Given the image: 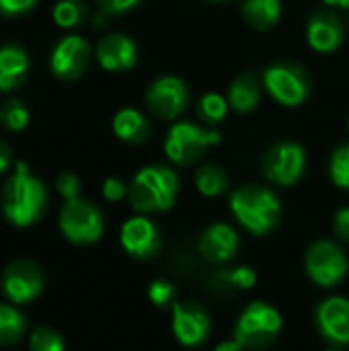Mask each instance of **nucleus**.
<instances>
[{
	"mask_svg": "<svg viewBox=\"0 0 349 351\" xmlns=\"http://www.w3.org/2000/svg\"><path fill=\"white\" fill-rule=\"evenodd\" d=\"M2 210L6 220L16 226L37 222L45 210V187L29 173L25 162L16 165L14 175L2 189Z\"/></svg>",
	"mask_w": 349,
	"mask_h": 351,
	"instance_id": "nucleus-1",
	"label": "nucleus"
},
{
	"mask_svg": "<svg viewBox=\"0 0 349 351\" xmlns=\"http://www.w3.org/2000/svg\"><path fill=\"white\" fill-rule=\"evenodd\" d=\"M230 212L243 228L255 237H263L278 226L282 218V204L272 189L261 185H245L232 193Z\"/></svg>",
	"mask_w": 349,
	"mask_h": 351,
	"instance_id": "nucleus-2",
	"label": "nucleus"
},
{
	"mask_svg": "<svg viewBox=\"0 0 349 351\" xmlns=\"http://www.w3.org/2000/svg\"><path fill=\"white\" fill-rule=\"evenodd\" d=\"M177 191H179V179L175 171L165 165H152L142 169L134 177L128 195L134 210L142 214H152L173 208Z\"/></svg>",
	"mask_w": 349,
	"mask_h": 351,
	"instance_id": "nucleus-3",
	"label": "nucleus"
},
{
	"mask_svg": "<svg viewBox=\"0 0 349 351\" xmlns=\"http://www.w3.org/2000/svg\"><path fill=\"white\" fill-rule=\"evenodd\" d=\"M282 315L267 302H251L237 319L232 337L245 350L259 351L269 348L282 331Z\"/></svg>",
	"mask_w": 349,
	"mask_h": 351,
	"instance_id": "nucleus-4",
	"label": "nucleus"
},
{
	"mask_svg": "<svg viewBox=\"0 0 349 351\" xmlns=\"http://www.w3.org/2000/svg\"><path fill=\"white\" fill-rule=\"evenodd\" d=\"M304 269L311 282L321 288H333L344 282L349 271V261L344 249L331 241H317L309 247Z\"/></svg>",
	"mask_w": 349,
	"mask_h": 351,
	"instance_id": "nucleus-5",
	"label": "nucleus"
},
{
	"mask_svg": "<svg viewBox=\"0 0 349 351\" xmlns=\"http://www.w3.org/2000/svg\"><path fill=\"white\" fill-rule=\"evenodd\" d=\"M218 142H220L218 132L181 121L171 128L165 140V152L177 165H193L195 160H200V156H204V152L212 144H218Z\"/></svg>",
	"mask_w": 349,
	"mask_h": 351,
	"instance_id": "nucleus-6",
	"label": "nucleus"
},
{
	"mask_svg": "<svg viewBox=\"0 0 349 351\" xmlns=\"http://www.w3.org/2000/svg\"><path fill=\"white\" fill-rule=\"evenodd\" d=\"M60 228L68 241L76 245H88L101 239L103 216L93 204L82 199H72L66 202L60 214Z\"/></svg>",
	"mask_w": 349,
	"mask_h": 351,
	"instance_id": "nucleus-7",
	"label": "nucleus"
},
{
	"mask_svg": "<svg viewBox=\"0 0 349 351\" xmlns=\"http://www.w3.org/2000/svg\"><path fill=\"white\" fill-rule=\"evenodd\" d=\"M306 167V154L300 144L280 142L267 150L263 156V173L276 185H294Z\"/></svg>",
	"mask_w": 349,
	"mask_h": 351,
	"instance_id": "nucleus-8",
	"label": "nucleus"
},
{
	"mask_svg": "<svg viewBox=\"0 0 349 351\" xmlns=\"http://www.w3.org/2000/svg\"><path fill=\"white\" fill-rule=\"evenodd\" d=\"M265 86L278 103L288 107L300 105L311 90L304 70L294 64H276L267 68Z\"/></svg>",
	"mask_w": 349,
	"mask_h": 351,
	"instance_id": "nucleus-9",
	"label": "nucleus"
},
{
	"mask_svg": "<svg viewBox=\"0 0 349 351\" xmlns=\"http://www.w3.org/2000/svg\"><path fill=\"white\" fill-rule=\"evenodd\" d=\"M173 335L185 348L202 346L212 329L210 315L197 302H175L173 306Z\"/></svg>",
	"mask_w": 349,
	"mask_h": 351,
	"instance_id": "nucleus-10",
	"label": "nucleus"
},
{
	"mask_svg": "<svg viewBox=\"0 0 349 351\" xmlns=\"http://www.w3.org/2000/svg\"><path fill=\"white\" fill-rule=\"evenodd\" d=\"M88 58H91L88 43L78 35H68L56 43L51 58H49V68L53 76L60 80H66V82L76 80L86 70Z\"/></svg>",
	"mask_w": 349,
	"mask_h": 351,
	"instance_id": "nucleus-11",
	"label": "nucleus"
},
{
	"mask_svg": "<svg viewBox=\"0 0 349 351\" xmlns=\"http://www.w3.org/2000/svg\"><path fill=\"white\" fill-rule=\"evenodd\" d=\"M319 335L333 346H349V300L344 296L325 298L315 311Z\"/></svg>",
	"mask_w": 349,
	"mask_h": 351,
	"instance_id": "nucleus-12",
	"label": "nucleus"
},
{
	"mask_svg": "<svg viewBox=\"0 0 349 351\" xmlns=\"http://www.w3.org/2000/svg\"><path fill=\"white\" fill-rule=\"evenodd\" d=\"M148 109L163 119H175L187 107V86L177 76H163L146 93Z\"/></svg>",
	"mask_w": 349,
	"mask_h": 351,
	"instance_id": "nucleus-13",
	"label": "nucleus"
},
{
	"mask_svg": "<svg viewBox=\"0 0 349 351\" xmlns=\"http://www.w3.org/2000/svg\"><path fill=\"white\" fill-rule=\"evenodd\" d=\"M121 247L136 259H150L160 249V232L144 216L130 218L121 226Z\"/></svg>",
	"mask_w": 349,
	"mask_h": 351,
	"instance_id": "nucleus-14",
	"label": "nucleus"
},
{
	"mask_svg": "<svg viewBox=\"0 0 349 351\" xmlns=\"http://www.w3.org/2000/svg\"><path fill=\"white\" fill-rule=\"evenodd\" d=\"M2 288L4 294L16 304L33 300L43 290V274L31 261H16L6 269Z\"/></svg>",
	"mask_w": 349,
	"mask_h": 351,
	"instance_id": "nucleus-15",
	"label": "nucleus"
},
{
	"mask_svg": "<svg viewBox=\"0 0 349 351\" xmlns=\"http://www.w3.org/2000/svg\"><path fill=\"white\" fill-rule=\"evenodd\" d=\"M197 247L206 261L228 263L239 251V234L232 226L224 222H216L202 232Z\"/></svg>",
	"mask_w": 349,
	"mask_h": 351,
	"instance_id": "nucleus-16",
	"label": "nucleus"
},
{
	"mask_svg": "<svg viewBox=\"0 0 349 351\" xmlns=\"http://www.w3.org/2000/svg\"><path fill=\"white\" fill-rule=\"evenodd\" d=\"M306 39L313 49L321 53H331L344 43V25L333 12L319 10L309 21Z\"/></svg>",
	"mask_w": 349,
	"mask_h": 351,
	"instance_id": "nucleus-17",
	"label": "nucleus"
},
{
	"mask_svg": "<svg viewBox=\"0 0 349 351\" xmlns=\"http://www.w3.org/2000/svg\"><path fill=\"white\" fill-rule=\"evenodd\" d=\"M97 58L105 70H111V72L130 70L138 58L136 43L128 35L111 33L101 39V43L97 47Z\"/></svg>",
	"mask_w": 349,
	"mask_h": 351,
	"instance_id": "nucleus-18",
	"label": "nucleus"
},
{
	"mask_svg": "<svg viewBox=\"0 0 349 351\" xmlns=\"http://www.w3.org/2000/svg\"><path fill=\"white\" fill-rule=\"evenodd\" d=\"M29 74V56L21 45L6 43L0 47V90L8 93L25 82Z\"/></svg>",
	"mask_w": 349,
	"mask_h": 351,
	"instance_id": "nucleus-19",
	"label": "nucleus"
},
{
	"mask_svg": "<svg viewBox=\"0 0 349 351\" xmlns=\"http://www.w3.org/2000/svg\"><path fill=\"white\" fill-rule=\"evenodd\" d=\"M113 132L123 142L142 144L150 136V123H148V119L140 111H136V109H121L113 117Z\"/></svg>",
	"mask_w": 349,
	"mask_h": 351,
	"instance_id": "nucleus-20",
	"label": "nucleus"
},
{
	"mask_svg": "<svg viewBox=\"0 0 349 351\" xmlns=\"http://www.w3.org/2000/svg\"><path fill=\"white\" fill-rule=\"evenodd\" d=\"M228 103L239 113H249L259 103V82L253 74L239 76L228 88Z\"/></svg>",
	"mask_w": 349,
	"mask_h": 351,
	"instance_id": "nucleus-21",
	"label": "nucleus"
},
{
	"mask_svg": "<svg viewBox=\"0 0 349 351\" xmlns=\"http://www.w3.org/2000/svg\"><path fill=\"white\" fill-rule=\"evenodd\" d=\"M282 12L280 0H245L243 14L245 21L255 29H269L278 23Z\"/></svg>",
	"mask_w": 349,
	"mask_h": 351,
	"instance_id": "nucleus-22",
	"label": "nucleus"
},
{
	"mask_svg": "<svg viewBox=\"0 0 349 351\" xmlns=\"http://www.w3.org/2000/svg\"><path fill=\"white\" fill-rule=\"evenodd\" d=\"M195 187L206 197H216L226 191L228 177L218 165H204L195 173Z\"/></svg>",
	"mask_w": 349,
	"mask_h": 351,
	"instance_id": "nucleus-23",
	"label": "nucleus"
},
{
	"mask_svg": "<svg viewBox=\"0 0 349 351\" xmlns=\"http://www.w3.org/2000/svg\"><path fill=\"white\" fill-rule=\"evenodd\" d=\"M25 331V321L19 311L12 306H2L0 304V346H10L16 343L23 337Z\"/></svg>",
	"mask_w": 349,
	"mask_h": 351,
	"instance_id": "nucleus-24",
	"label": "nucleus"
},
{
	"mask_svg": "<svg viewBox=\"0 0 349 351\" xmlns=\"http://www.w3.org/2000/svg\"><path fill=\"white\" fill-rule=\"evenodd\" d=\"M255 282H257L255 269L247 267V265H241V267H234V269H222L216 276L218 286L232 288V290H249V288L255 286Z\"/></svg>",
	"mask_w": 349,
	"mask_h": 351,
	"instance_id": "nucleus-25",
	"label": "nucleus"
},
{
	"mask_svg": "<svg viewBox=\"0 0 349 351\" xmlns=\"http://www.w3.org/2000/svg\"><path fill=\"white\" fill-rule=\"evenodd\" d=\"M84 14H86V6L82 4V0H60L53 6V21L56 25L64 29H70L82 23Z\"/></svg>",
	"mask_w": 349,
	"mask_h": 351,
	"instance_id": "nucleus-26",
	"label": "nucleus"
},
{
	"mask_svg": "<svg viewBox=\"0 0 349 351\" xmlns=\"http://www.w3.org/2000/svg\"><path fill=\"white\" fill-rule=\"evenodd\" d=\"M0 121L6 130L12 132H21L27 128L29 123V111L25 109V105L16 99H10L2 105L0 109Z\"/></svg>",
	"mask_w": 349,
	"mask_h": 351,
	"instance_id": "nucleus-27",
	"label": "nucleus"
},
{
	"mask_svg": "<svg viewBox=\"0 0 349 351\" xmlns=\"http://www.w3.org/2000/svg\"><path fill=\"white\" fill-rule=\"evenodd\" d=\"M197 111H200V115H202L204 121H208V123H218V121L224 119V115H226V111H228V103H226L220 95L208 93V95L202 97V101H200V105H197Z\"/></svg>",
	"mask_w": 349,
	"mask_h": 351,
	"instance_id": "nucleus-28",
	"label": "nucleus"
},
{
	"mask_svg": "<svg viewBox=\"0 0 349 351\" xmlns=\"http://www.w3.org/2000/svg\"><path fill=\"white\" fill-rule=\"evenodd\" d=\"M331 179L337 187L349 189V144L335 150L331 158Z\"/></svg>",
	"mask_w": 349,
	"mask_h": 351,
	"instance_id": "nucleus-29",
	"label": "nucleus"
},
{
	"mask_svg": "<svg viewBox=\"0 0 349 351\" xmlns=\"http://www.w3.org/2000/svg\"><path fill=\"white\" fill-rule=\"evenodd\" d=\"M148 298L154 306L158 308H167L175 304V288L171 282L167 280H154L148 286Z\"/></svg>",
	"mask_w": 349,
	"mask_h": 351,
	"instance_id": "nucleus-30",
	"label": "nucleus"
},
{
	"mask_svg": "<svg viewBox=\"0 0 349 351\" xmlns=\"http://www.w3.org/2000/svg\"><path fill=\"white\" fill-rule=\"evenodd\" d=\"M31 351H64V341L56 331L39 327L31 335Z\"/></svg>",
	"mask_w": 349,
	"mask_h": 351,
	"instance_id": "nucleus-31",
	"label": "nucleus"
},
{
	"mask_svg": "<svg viewBox=\"0 0 349 351\" xmlns=\"http://www.w3.org/2000/svg\"><path fill=\"white\" fill-rule=\"evenodd\" d=\"M58 185V191L62 193V197L66 202H72V199H78V191H80V181L76 175L72 173H62L56 181Z\"/></svg>",
	"mask_w": 349,
	"mask_h": 351,
	"instance_id": "nucleus-32",
	"label": "nucleus"
},
{
	"mask_svg": "<svg viewBox=\"0 0 349 351\" xmlns=\"http://www.w3.org/2000/svg\"><path fill=\"white\" fill-rule=\"evenodd\" d=\"M138 2H140V0H97L101 12H103L105 16L128 12V10H132Z\"/></svg>",
	"mask_w": 349,
	"mask_h": 351,
	"instance_id": "nucleus-33",
	"label": "nucleus"
},
{
	"mask_svg": "<svg viewBox=\"0 0 349 351\" xmlns=\"http://www.w3.org/2000/svg\"><path fill=\"white\" fill-rule=\"evenodd\" d=\"M35 6V0H0V14L16 16Z\"/></svg>",
	"mask_w": 349,
	"mask_h": 351,
	"instance_id": "nucleus-34",
	"label": "nucleus"
},
{
	"mask_svg": "<svg viewBox=\"0 0 349 351\" xmlns=\"http://www.w3.org/2000/svg\"><path fill=\"white\" fill-rule=\"evenodd\" d=\"M125 193H128L125 185H123L119 179H115V177H111V179H107V181L103 183V195H105L107 199H111V202L121 199Z\"/></svg>",
	"mask_w": 349,
	"mask_h": 351,
	"instance_id": "nucleus-35",
	"label": "nucleus"
},
{
	"mask_svg": "<svg viewBox=\"0 0 349 351\" xmlns=\"http://www.w3.org/2000/svg\"><path fill=\"white\" fill-rule=\"evenodd\" d=\"M333 228H335V234L341 241H349V208H344V210L337 212Z\"/></svg>",
	"mask_w": 349,
	"mask_h": 351,
	"instance_id": "nucleus-36",
	"label": "nucleus"
},
{
	"mask_svg": "<svg viewBox=\"0 0 349 351\" xmlns=\"http://www.w3.org/2000/svg\"><path fill=\"white\" fill-rule=\"evenodd\" d=\"M10 160H12V150H10V146H8L4 140H0V173H4V171L10 167Z\"/></svg>",
	"mask_w": 349,
	"mask_h": 351,
	"instance_id": "nucleus-37",
	"label": "nucleus"
},
{
	"mask_svg": "<svg viewBox=\"0 0 349 351\" xmlns=\"http://www.w3.org/2000/svg\"><path fill=\"white\" fill-rule=\"evenodd\" d=\"M214 351H245V348L232 337V339H228V341H222V343H218L216 346V350Z\"/></svg>",
	"mask_w": 349,
	"mask_h": 351,
	"instance_id": "nucleus-38",
	"label": "nucleus"
},
{
	"mask_svg": "<svg viewBox=\"0 0 349 351\" xmlns=\"http://www.w3.org/2000/svg\"><path fill=\"white\" fill-rule=\"evenodd\" d=\"M329 6H339V8H349V0H325Z\"/></svg>",
	"mask_w": 349,
	"mask_h": 351,
	"instance_id": "nucleus-39",
	"label": "nucleus"
},
{
	"mask_svg": "<svg viewBox=\"0 0 349 351\" xmlns=\"http://www.w3.org/2000/svg\"><path fill=\"white\" fill-rule=\"evenodd\" d=\"M327 351H339V350H327Z\"/></svg>",
	"mask_w": 349,
	"mask_h": 351,
	"instance_id": "nucleus-40",
	"label": "nucleus"
}]
</instances>
